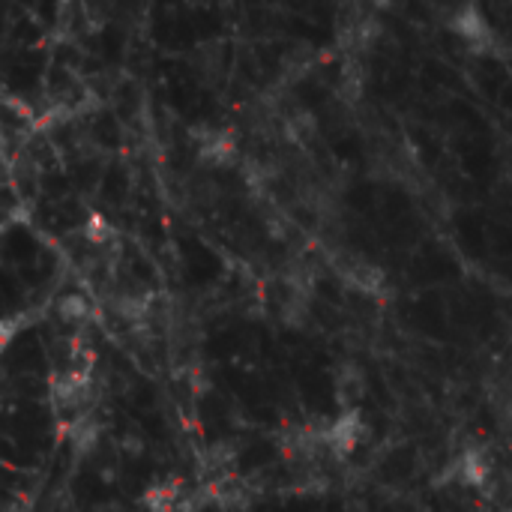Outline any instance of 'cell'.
Listing matches in <instances>:
<instances>
[{
  "instance_id": "cell-5",
  "label": "cell",
  "mask_w": 512,
  "mask_h": 512,
  "mask_svg": "<svg viewBox=\"0 0 512 512\" xmlns=\"http://www.w3.org/2000/svg\"><path fill=\"white\" fill-rule=\"evenodd\" d=\"M186 492L189 489L183 486V480H177V477L162 480V483H156V486H150L144 492V507L150 512H177V507L186 498Z\"/></svg>"
},
{
  "instance_id": "cell-2",
  "label": "cell",
  "mask_w": 512,
  "mask_h": 512,
  "mask_svg": "<svg viewBox=\"0 0 512 512\" xmlns=\"http://www.w3.org/2000/svg\"><path fill=\"white\" fill-rule=\"evenodd\" d=\"M450 27L474 48V51H489L492 42H495V33L486 21V15L477 9V6H459L453 15H450Z\"/></svg>"
},
{
  "instance_id": "cell-4",
  "label": "cell",
  "mask_w": 512,
  "mask_h": 512,
  "mask_svg": "<svg viewBox=\"0 0 512 512\" xmlns=\"http://www.w3.org/2000/svg\"><path fill=\"white\" fill-rule=\"evenodd\" d=\"M198 150L201 159L213 165H228L237 159V141L225 129H198Z\"/></svg>"
},
{
  "instance_id": "cell-6",
  "label": "cell",
  "mask_w": 512,
  "mask_h": 512,
  "mask_svg": "<svg viewBox=\"0 0 512 512\" xmlns=\"http://www.w3.org/2000/svg\"><path fill=\"white\" fill-rule=\"evenodd\" d=\"M342 279L357 288V291H366V294H384L387 291V276L375 267V264H366V261H351L342 267Z\"/></svg>"
},
{
  "instance_id": "cell-7",
  "label": "cell",
  "mask_w": 512,
  "mask_h": 512,
  "mask_svg": "<svg viewBox=\"0 0 512 512\" xmlns=\"http://www.w3.org/2000/svg\"><path fill=\"white\" fill-rule=\"evenodd\" d=\"M363 390H366V378L363 372L354 366V363H345L336 375V399L345 411H354V405L363 399Z\"/></svg>"
},
{
  "instance_id": "cell-3",
  "label": "cell",
  "mask_w": 512,
  "mask_h": 512,
  "mask_svg": "<svg viewBox=\"0 0 512 512\" xmlns=\"http://www.w3.org/2000/svg\"><path fill=\"white\" fill-rule=\"evenodd\" d=\"M447 477H456L459 483L465 486H486L489 477H492V459L486 456V450L480 447H471L465 453H459V459L450 465V474Z\"/></svg>"
},
{
  "instance_id": "cell-1",
  "label": "cell",
  "mask_w": 512,
  "mask_h": 512,
  "mask_svg": "<svg viewBox=\"0 0 512 512\" xmlns=\"http://www.w3.org/2000/svg\"><path fill=\"white\" fill-rule=\"evenodd\" d=\"M369 438V426L360 417V408L354 411H342L333 423H330V435H327V453L336 459L351 456L363 441Z\"/></svg>"
},
{
  "instance_id": "cell-9",
  "label": "cell",
  "mask_w": 512,
  "mask_h": 512,
  "mask_svg": "<svg viewBox=\"0 0 512 512\" xmlns=\"http://www.w3.org/2000/svg\"><path fill=\"white\" fill-rule=\"evenodd\" d=\"M111 225L102 219V216H90V222H87V228H84V237L90 240V243H96V246H102V243H108L111 240Z\"/></svg>"
},
{
  "instance_id": "cell-10",
  "label": "cell",
  "mask_w": 512,
  "mask_h": 512,
  "mask_svg": "<svg viewBox=\"0 0 512 512\" xmlns=\"http://www.w3.org/2000/svg\"><path fill=\"white\" fill-rule=\"evenodd\" d=\"M510 512H512V510H510Z\"/></svg>"
},
{
  "instance_id": "cell-8",
  "label": "cell",
  "mask_w": 512,
  "mask_h": 512,
  "mask_svg": "<svg viewBox=\"0 0 512 512\" xmlns=\"http://www.w3.org/2000/svg\"><path fill=\"white\" fill-rule=\"evenodd\" d=\"M54 312H57V318H60L63 324H81V321H87V318H90L93 306L87 303V297H84V294L69 291V294H63V297L54 303Z\"/></svg>"
}]
</instances>
